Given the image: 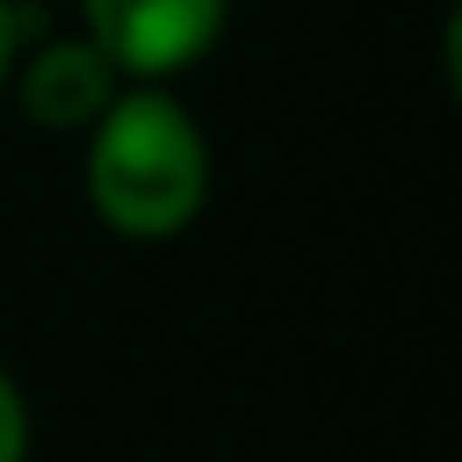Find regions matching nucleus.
<instances>
[{
	"mask_svg": "<svg viewBox=\"0 0 462 462\" xmlns=\"http://www.w3.org/2000/svg\"><path fill=\"white\" fill-rule=\"evenodd\" d=\"M82 136L88 211L116 238L163 245L198 225L204 198H211V143H204V123L163 82H123Z\"/></svg>",
	"mask_w": 462,
	"mask_h": 462,
	"instance_id": "nucleus-1",
	"label": "nucleus"
},
{
	"mask_svg": "<svg viewBox=\"0 0 462 462\" xmlns=\"http://www.w3.org/2000/svg\"><path fill=\"white\" fill-rule=\"evenodd\" d=\"M231 0H82V34L123 82H171L225 42Z\"/></svg>",
	"mask_w": 462,
	"mask_h": 462,
	"instance_id": "nucleus-2",
	"label": "nucleus"
},
{
	"mask_svg": "<svg viewBox=\"0 0 462 462\" xmlns=\"http://www.w3.org/2000/svg\"><path fill=\"white\" fill-rule=\"evenodd\" d=\"M116 88H123V69L88 34H48L42 48H21L7 96L28 109V123H42L55 136H82L116 102Z\"/></svg>",
	"mask_w": 462,
	"mask_h": 462,
	"instance_id": "nucleus-3",
	"label": "nucleus"
},
{
	"mask_svg": "<svg viewBox=\"0 0 462 462\" xmlns=\"http://www.w3.org/2000/svg\"><path fill=\"white\" fill-rule=\"evenodd\" d=\"M34 448V421H28V394L14 388V374L0 367V462H28Z\"/></svg>",
	"mask_w": 462,
	"mask_h": 462,
	"instance_id": "nucleus-4",
	"label": "nucleus"
},
{
	"mask_svg": "<svg viewBox=\"0 0 462 462\" xmlns=\"http://www.w3.org/2000/svg\"><path fill=\"white\" fill-rule=\"evenodd\" d=\"M21 48H28V7H21V0H0V96L14 82Z\"/></svg>",
	"mask_w": 462,
	"mask_h": 462,
	"instance_id": "nucleus-5",
	"label": "nucleus"
}]
</instances>
